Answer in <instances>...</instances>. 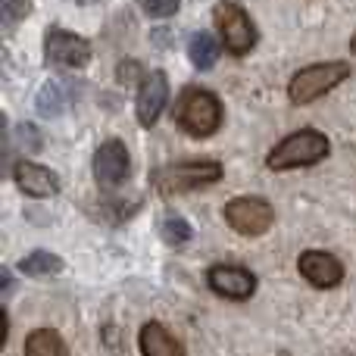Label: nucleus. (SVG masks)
Returning a JSON list of instances; mask_svg holds the SVG:
<instances>
[{
    "instance_id": "1",
    "label": "nucleus",
    "mask_w": 356,
    "mask_h": 356,
    "mask_svg": "<svg viewBox=\"0 0 356 356\" xmlns=\"http://www.w3.org/2000/svg\"><path fill=\"white\" fill-rule=\"evenodd\" d=\"M328 138L316 129H300L294 135H288L275 150L269 154V169L284 172V169H297V166H313V163L325 160L328 156Z\"/></svg>"
},
{
    "instance_id": "2",
    "label": "nucleus",
    "mask_w": 356,
    "mask_h": 356,
    "mask_svg": "<svg viewBox=\"0 0 356 356\" xmlns=\"http://www.w3.org/2000/svg\"><path fill=\"white\" fill-rule=\"evenodd\" d=\"M175 119L188 135L209 138L222 125V104L216 94L203 91V88H188L175 106Z\"/></svg>"
},
{
    "instance_id": "3",
    "label": "nucleus",
    "mask_w": 356,
    "mask_h": 356,
    "mask_svg": "<svg viewBox=\"0 0 356 356\" xmlns=\"http://www.w3.org/2000/svg\"><path fill=\"white\" fill-rule=\"evenodd\" d=\"M344 79H350V63L344 60H325V63H316V66H307L291 79L288 94L294 104H313L319 100L322 94H328L334 85H341Z\"/></svg>"
},
{
    "instance_id": "4",
    "label": "nucleus",
    "mask_w": 356,
    "mask_h": 356,
    "mask_svg": "<svg viewBox=\"0 0 356 356\" xmlns=\"http://www.w3.org/2000/svg\"><path fill=\"white\" fill-rule=\"evenodd\" d=\"M222 178V166L216 160H184L175 166H166L156 172V188L160 194H184V191L203 188Z\"/></svg>"
},
{
    "instance_id": "5",
    "label": "nucleus",
    "mask_w": 356,
    "mask_h": 356,
    "mask_svg": "<svg viewBox=\"0 0 356 356\" xmlns=\"http://www.w3.org/2000/svg\"><path fill=\"white\" fill-rule=\"evenodd\" d=\"M216 25H219V38L228 54L244 56L253 50V44H257V29H253L250 16H247L238 3L222 0V3L216 6Z\"/></svg>"
},
{
    "instance_id": "6",
    "label": "nucleus",
    "mask_w": 356,
    "mask_h": 356,
    "mask_svg": "<svg viewBox=\"0 0 356 356\" xmlns=\"http://www.w3.org/2000/svg\"><path fill=\"white\" fill-rule=\"evenodd\" d=\"M44 60H47V66L81 69L91 60V44L81 35H75V31L54 25V29H47V35H44Z\"/></svg>"
},
{
    "instance_id": "7",
    "label": "nucleus",
    "mask_w": 356,
    "mask_h": 356,
    "mask_svg": "<svg viewBox=\"0 0 356 356\" xmlns=\"http://www.w3.org/2000/svg\"><path fill=\"white\" fill-rule=\"evenodd\" d=\"M225 222L238 234L257 238L266 234L275 222V209L263 200V197H234L232 203H225Z\"/></svg>"
},
{
    "instance_id": "8",
    "label": "nucleus",
    "mask_w": 356,
    "mask_h": 356,
    "mask_svg": "<svg viewBox=\"0 0 356 356\" xmlns=\"http://www.w3.org/2000/svg\"><path fill=\"white\" fill-rule=\"evenodd\" d=\"M129 150L122 141H106L97 147L94 154V178H97L100 188H116L129 178Z\"/></svg>"
},
{
    "instance_id": "9",
    "label": "nucleus",
    "mask_w": 356,
    "mask_h": 356,
    "mask_svg": "<svg viewBox=\"0 0 356 356\" xmlns=\"http://www.w3.org/2000/svg\"><path fill=\"white\" fill-rule=\"evenodd\" d=\"M166 100H169V81H166V72L154 69L141 79V91H138V122L144 129L160 119V113L166 110Z\"/></svg>"
},
{
    "instance_id": "10",
    "label": "nucleus",
    "mask_w": 356,
    "mask_h": 356,
    "mask_svg": "<svg viewBox=\"0 0 356 356\" xmlns=\"http://www.w3.org/2000/svg\"><path fill=\"white\" fill-rule=\"evenodd\" d=\"M207 282L216 294L228 297V300H247L253 294V288H257L253 272L241 269V266H213Z\"/></svg>"
},
{
    "instance_id": "11",
    "label": "nucleus",
    "mask_w": 356,
    "mask_h": 356,
    "mask_svg": "<svg viewBox=\"0 0 356 356\" xmlns=\"http://www.w3.org/2000/svg\"><path fill=\"white\" fill-rule=\"evenodd\" d=\"M300 275L316 288H338L344 278V266L325 250H307L300 257Z\"/></svg>"
},
{
    "instance_id": "12",
    "label": "nucleus",
    "mask_w": 356,
    "mask_h": 356,
    "mask_svg": "<svg viewBox=\"0 0 356 356\" xmlns=\"http://www.w3.org/2000/svg\"><path fill=\"white\" fill-rule=\"evenodd\" d=\"M13 178H16V184L22 188V194H29V197H54L56 191H60L56 172H50L47 166H38V163H29V160L16 163Z\"/></svg>"
},
{
    "instance_id": "13",
    "label": "nucleus",
    "mask_w": 356,
    "mask_h": 356,
    "mask_svg": "<svg viewBox=\"0 0 356 356\" xmlns=\"http://www.w3.org/2000/svg\"><path fill=\"white\" fill-rule=\"evenodd\" d=\"M141 353L144 356H184V347L178 344L160 322H147L141 328Z\"/></svg>"
},
{
    "instance_id": "14",
    "label": "nucleus",
    "mask_w": 356,
    "mask_h": 356,
    "mask_svg": "<svg viewBox=\"0 0 356 356\" xmlns=\"http://www.w3.org/2000/svg\"><path fill=\"white\" fill-rule=\"evenodd\" d=\"M72 97H75V88L69 81H47L41 88V94H38V113L41 116H60Z\"/></svg>"
},
{
    "instance_id": "15",
    "label": "nucleus",
    "mask_w": 356,
    "mask_h": 356,
    "mask_svg": "<svg viewBox=\"0 0 356 356\" xmlns=\"http://www.w3.org/2000/svg\"><path fill=\"white\" fill-rule=\"evenodd\" d=\"M25 356H69L66 341L50 328H38L25 338Z\"/></svg>"
},
{
    "instance_id": "16",
    "label": "nucleus",
    "mask_w": 356,
    "mask_h": 356,
    "mask_svg": "<svg viewBox=\"0 0 356 356\" xmlns=\"http://www.w3.org/2000/svg\"><path fill=\"white\" fill-rule=\"evenodd\" d=\"M188 56L197 69H213L216 60H219V41L207 31H197L188 44Z\"/></svg>"
},
{
    "instance_id": "17",
    "label": "nucleus",
    "mask_w": 356,
    "mask_h": 356,
    "mask_svg": "<svg viewBox=\"0 0 356 356\" xmlns=\"http://www.w3.org/2000/svg\"><path fill=\"white\" fill-rule=\"evenodd\" d=\"M19 269H22L25 275H56V272H63V259L47 250H35L19 263Z\"/></svg>"
},
{
    "instance_id": "18",
    "label": "nucleus",
    "mask_w": 356,
    "mask_h": 356,
    "mask_svg": "<svg viewBox=\"0 0 356 356\" xmlns=\"http://www.w3.org/2000/svg\"><path fill=\"white\" fill-rule=\"evenodd\" d=\"M163 238H166V244H184V241H191V225L181 216H166L163 219Z\"/></svg>"
},
{
    "instance_id": "19",
    "label": "nucleus",
    "mask_w": 356,
    "mask_h": 356,
    "mask_svg": "<svg viewBox=\"0 0 356 356\" xmlns=\"http://www.w3.org/2000/svg\"><path fill=\"white\" fill-rule=\"evenodd\" d=\"M29 0H0V19H3V25H13L19 22L22 16H29Z\"/></svg>"
},
{
    "instance_id": "20",
    "label": "nucleus",
    "mask_w": 356,
    "mask_h": 356,
    "mask_svg": "<svg viewBox=\"0 0 356 356\" xmlns=\"http://www.w3.org/2000/svg\"><path fill=\"white\" fill-rule=\"evenodd\" d=\"M178 3H181V0H141L144 13H147V16H154V19L172 16V13L178 10Z\"/></svg>"
},
{
    "instance_id": "21",
    "label": "nucleus",
    "mask_w": 356,
    "mask_h": 356,
    "mask_svg": "<svg viewBox=\"0 0 356 356\" xmlns=\"http://www.w3.org/2000/svg\"><path fill=\"white\" fill-rule=\"evenodd\" d=\"M135 75H138V66H135V63H122V66H119V79H122V81H131V79H135Z\"/></svg>"
},
{
    "instance_id": "22",
    "label": "nucleus",
    "mask_w": 356,
    "mask_h": 356,
    "mask_svg": "<svg viewBox=\"0 0 356 356\" xmlns=\"http://www.w3.org/2000/svg\"><path fill=\"white\" fill-rule=\"evenodd\" d=\"M350 50H353V54H356V35H353V41H350Z\"/></svg>"
},
{
    "instance_id": "23",
    "label": "nucleus",
    "mask_w": 356,
    "mask_h": 356,
    "mask_svg": "<svg viewBox=\"0 0 356 356\" xmlns=\"http://www.w3.org/2000/svg\"><path fill=\"white\" fill-rule=\"evenodd\" d=\"M79 3H94V0H79Z\"/></svg>"
}]
</instances>
